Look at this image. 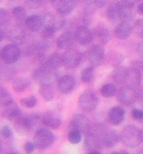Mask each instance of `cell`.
Segmentation results:
<instances>
[{"label": "cell", "mask_w": 143, "mask_h": 154, "mask_svg": "<svg viewBox=\"0 0 143 154\" xmlns=\"http://www.w3.org/2000/svg\"><path fill=\"white\" fill-rule=\"evenodd\" d=\"M136 100L139 101V103L143 107V88L138 91V92H136Z\"/></svg>", "instance_id": "47"}, {"label": "cell", "mask_w": 143, "mask_h": 154, "mask_svg": "<svg viewBox=\"0 0 143 154\" xmlns=\"http://www.w3.org/2000/svg\"><path fill=\"white\" fill-rule=\"evenodd\" d=\"M47 50H48V45L46 44V42H44V41L43 42H35L32 46L29 47L28 55L36 59H41L46 54Z\"/></svg>", "instance_id": "23"}, {"label": "cell", "mask_w": 143, "mask_h": 154, "mask_svg": "<svg viewBox=\"0 0 143 154\" xmlns=\"http://www.w3.org/2000/svg\"><path fill=\"white\" fill-rule=\"evenodd\" d=\"M81 81L85 82V84H88L94 78V68L92 66L90 67H86L84 70L81 71Z\"/></svg>", "instance_id": "35"}, {"label": "cell", "mask_w": 143, "mask_h": 154, "mask_svg": "<svg viewBox=\"0 0 143 154\" xmlns=\"http://www.w3.org/2000/svg\"><path fill=\"white\" fill-rule=\"evenodd\" d=\"M10 21V15L8 11L4 8H0V27L5 26L9 23Z\"/></svg>", "instance_id": "40"}, {"label": "cell", "mask_w": 143, "mask_h": 154, "mask_svg": "<svg viewBox=\"0 0 143 154\" xmlns=\"http://www.w3.org/2000/svg\"><path fill=\"white\" fill-rule=\"evenodd\" d=\"M51 4L60 16L69 15L76 7V2L72 0H52Z\"/></svg>", "instance_id": "12"}, {"label": "cell", "mask_w": 143, "mask_h": 154, "mask_svg": "<svg viewBox=\"0 0 143 154\" xmlns=\"http://www.w3.org/2000/svg\"><path fill=\"white\" fill-rule=\"evenodd\" d=\"M131 67H132L133 69L136 70L138 73H140V75L143 77V60H138V61H135Z\"/></svg>", "instance_id": "44"}, {"label": "cell", "mask_w": 143, "mask_h": 154, "mask_svg": "<svg viewBox=\"0 0 143 154\" xmlns=\"http://www.w3.org/2000/svg\"><path fill=\"white\" fill-rule=\"evenodd\" d=\"M111 154H119V151H114V152H112Z\"/></svg>", "instance_id": "54"}, {"label": "cell", "mask_w": 143, "mask_h": 154, "mask_svg": "<svg viewBox=\"0 0 143 154\" xmlns=\"http://www.w3.org/2000/svg\"><path fill=\"white\" fill-rule=\"evenodd\" d=\"M93 33V39L95 38L96 41L101 45V44H107L111 39V32L110 31L104 26H97V27L94 29V31L92 32Z\"/></svg>", "instance_id": "19"}, {"label": "cell", "mask_w": 143, "mask_h": 154, "mask_svg": "<svg viewBox=\"0 0 143 154\" xmlns=\"http://www.w3.org/2000/svg\"><path fill=\"white\" fill-rule=\"evenodd\" d=\"M12 15L15 19V21L17 22V25L19 26H25V22L28 18L27 10L22 6H17L13 8L12 10Z\"/></svg>", "instance_id": "30"}, {"label": "cell", "mask_w": 143, "mask_h": 154, "mask_svg": "<svg viewBox=\"0 0 143 154\" xmlns=\"http://www.w3.org/2000/svg\"><path fill=\"white\" fill-rule=\"evenodd\" d=\"M87 59L92 67L102 65L105 61V51L102 45L94 44L90 47L87 53Z\"/></svg>", "instance_id": "8"}, {"label": "cell", "mask_w": 143, "mask_h": 154, "mask_svg": "<svg viewBox=\"0 0 143 154\" xmlns=\"http://www.w3.org/2000/svg\"><path fill=\"white\" fill-rule=\"evenodd\" d=\"M3 114L7 119L15 121L21 116V110L19 108L18 104L14 100H11L5 105H3Z\"/></svg>", "instance_id": "22"}, {"label": "cell", "mask_w": 143, "mask_h": 154, "mask_svg": "<svg viewBox=\"0 0 143 154\" xmlns=\"http://www.w3.org/2000/svg\"><path fill=\"white\" fill-rule=\"evenodd\" d=\"M94 3H95V6L96 8H102V7H104L105 5H106V1H101V0H97V1H94Z\"/></svg>", "instance_id": "49"}, {"label": "cell", "mask_w": 143, "mask_h": 154, "mask_svg": "<svg viewBox=\"0 0 143 154\" xmlns=\"http://www.w3.org/2000/svg\"><path fill=\"white\" fill-rule=\"evenodd\" d=\"M0 150H1V146H0Z\"/></svg>", "instance_id": "56"}, {"label": "cell", "mask_w": 143, "mask_h": 154, "mask_svg": "<svg viewBox=\"0 0 143 154\" xmlns=\"http://www.w3.org/2000/svg\"><path fill=\"white\" fill-rule=\"evenodd\" d=\"M126 111L122 106H115L110 109L108 113V121L113 126H120L123 122Z\"/></svg>", "instance_id": "15"}, {"label": "cell", "mask_w": 143, "mask_h": 154, "mask_svg": "<svg viewBox=\"0 0 143 154\" xmlns=\"http://www.w3.org/2000/svg\"><path fill=\"white\" fill-rule=\"evenodd\" d=\"M9 154H18V153H16V152H11V153H9Z\"/></svg>", "instance_id": "55"}, {"label": "cell", "mask_w": 143, "mask_h": 154, "mask_svg": "<svg viewBox=\"0 0 143 154\" xmlns=\"http://www.w3.org/2000/svg\"><path fill=\"white\" fill-rule=\"evenodd\" d=\"M119 141H120L119 134L115 131L108 129V128L104 131V133L101 136V142H102L103 147L112 148L115 145L118 144Z\"/></svg>", "instance_id": "17"}, {"label": "cell", "mask_w": 143, "mask_h": 154, "mask_svg": "<svg viewBox=\"0 0 143 154\" xmlns=\"http://www.w3.org/2000/svg\"><path fill=\"white\" fill-rule=\"evenodd\" d=\"M136 10H137V13L139 15H142L143 16V2H140L136 7Z\"/></svg>", "instance_id": "50"}, {"label": "cell", "mask_w": 143, "mask_h": 154, "mask_svg": "<svg viewBox=\"0 0 143 154\" xmlns=\"http://www.w3.org/2000/svg\"><path fill=\"white\" fill-rule=\"evenodd\" d=\"M11 100H12V98H11L9 91L3 86H0V105L3 106Z\"/></svg>", "instance_id": "38"}, {"label": "cell", "mask_w": 143, "mask_h": 154, "mask_svg": "<svg viewBox=\"0 0 143 154\" xmlns=\"http://www.w3.org/2000/svg\"><path fill=\"white\" fill-rule=\"evenodd\" d=\"M20 103L23 105V106H25L27 108H33L37 103V99H36V97L35 95H31V96L22 98L21 101H20Z\"/></svg>", "instance_id": "37"}, {"label": "cell", "mask_w": 143, "mask_h": 154, "mask_svg": "<svg viewBox=\"0 0 143 154\" xmlns=\"http://www.w3.org/2000/svg\"><path fill=\"white\" fill-rule=\"evenodd\" d=\"M31 85V81L26 77L16 78L12 82V88L16 92H23Z\"/></svg>", "instance_id": "29"}, {"label": "cell", "mask_w": 143, "mask_h": 154, "mask_svg": "<svg viewBox=\"0 0 143 154\" xmlns=\"http://www.w3.org/2000/svg\"><path fill=\"white\" fill-rule=\"evenodd\" d=\"M14 126L18 133H20L22 134L29 133L32 129V125L29 117H25V116L22 115L14 121Z\"/></svg>", "instance_id": "24"}, {"label": "cell", "mask_w": 143, "mask_h": 154, "mask_svg": "<svg viewBox=\"0 0 143 154\" xmlns=\"http://www.w3.org/2000/svg\"><path fill=\"white\" fill-rule=\"evenodd\" d=\"M75 37L76 41L81 44V45H87L91 43L93 40V33L87 26L81 25L77 28L75 32Z\"/></svg>", "instance_id": "9"}, {"label": "cell", "mask_w": 143, "mask_h": 154, "mask_svg": "<svg viewBox=\"0 0 143 154\" xmlns=\"http://www.w3.org/2000/svg\"><path fill=\"white\" fill-rule=\"evenodd\" d=\"M48 67H50L52 70L56 71L59 69L60 67L63 66V60H62V55L57 53V52H54V53H51L48 57L46 58V61L44 62Z\"/></svg>", "instance_id": "28"}, {"label": "cell", "mask_w": 143, "mask_h": 154, "mask_svg": "<svg viewBox=\"0 0 143 154\" xmlns=\"http://www.w3.org/2000/svg\"><path fill=\"white\" fill-rule=\"evenodd\" d=\"M133 32L137 36L143 38V19H139L133 26Z\"/></svg>", "instance_id": "41"}, {"label": "cell", "mask_w": 143, "mask_h": 154, "mask_svg": "<svg viewBox=\"0 0 143 154\" xmlns=\"http://www.w3.org/2000/svg\"><path fill=\"white\" fill-rule=\"evenodd\" d=\"M82 59V54L80 50L72 48V49L66 50L62 55L63 66L67 69H75L80 65Z\"/></svg>", "instance_id": "6"}, {"label": "cell", "mask_w": 143, "mask_h": 154, "mask_svg": "<svg viewBox=\"0 0 143 154\" xmlns=\"http://www.w3.org/2000/svg\"><path fill=\"white\" fill-rule=\"evenodd\" d=\"M76 37L75 33L72 32H66L62 33L57 39V46L60 49L69 50L74 48V45L76 44Z\"/></svg>", "instance_id": "16"}, {"label": "cell", "mask_w": 143, "mask_h": 154, "mask_svg": "<svg viewBox=\"0 0 143 154\" xmlns=\"http://www.w3.org/2000/svg\"><path fill=\"white\" fill-rule=\"evenodd\" d=\"M88 154H102L100 151H92V152H88Z\"/></svg>", "instance_id": "52"}, {"label": "cell", "mask_w": 143, "mask_h": 154, "mask_svg": "<svg viewBox=\"0 0 143 154\" xmlns=\"http://www.w3.org/2000/svg\"><path fill=\"white\" fill-rule=\"evenodd\" d=\"M119 154H130V153L127 152V151H120Z\"/></svg>", "instance_id": "53"}, {"label": "cell", "mask_w": 143, "mask_h": 154, "mask_svg": "<svg viewBox=\"0 0 143 154\" xmlns=\"http://www.w3.org/2000/svg\"><path fill=\"white\" fill-rule=\"evenodd\" d=\"M0 73H1V76L5 79V80H10V79H12L15 75V70L13 68H11V67H2L0 66Z\"/></svg>", "instance_id": "39"}, {"label": "cell", "mask_w": 143, "mask_h": 154, "mask_svg": "<svg viewBox=\"0 0 143 154\" xmlns=\"http://www.w3.org/2000/svg\"><path fill=\"white\" fill-rule=\"evenodd\" d=\"M120 140L123 145L130 148H135L143 141V133L140 129L133 125H127L123 129L120 134Z\"/></svg>", "instance_id": "1"}, {"label": "cell", "mask_w": 143, "mask_h": 154, "mask_svg": "<svg viewBox=\"0 0 143 154\" xmlns=\"http://www.w3.org/2000/svg\"><path fill=\"white\" fill-rule=\"evenodd\" d=\"M68 140L73 144H78L80 143L82 140V134L81 131L77 130H70L69 134H68Z\"/></svg>", "instance_id": "36"}, {"label": "cell", "mask_w": 143, "mask_h": 154, "mask_svg": "<svg viewBox=\"0 0 143 154\" xmlns=\"http://www.w3.org/2000/svg\"><path fill=\"white\" fill-rule=\"evenodd\" d=\"M39 94L42 97L44 101L50 102L54 98V89L52 88V85H42L39 86Z\"/></svg>", "instance_id": "32"}, {"label": "cell", "mask_w": 143, "mask_h": 154, "mask_svg": "<svg viewBox=\"0 0 143 154\" xmlns=\"http://www.w3.org/2000/svg\"><path fill=\"white\" fill-rule=\"evenodd\" d=\"M120 8V13H121V20L122 21H129L133 17L134 12V4L131 1H119L117 2Z\"/></svg>", "instance_id": "20"}, {"label": "cell", "mask_w": 143, "mask_h": 154, "mask_svg": "<svg viewBox=\"0 0 143 154\" xmlns=\"http://www.w3.org/2000/svg\"><path fill=\"white\" fill-rule=\"evenodd\" d=\"M26 4L31 9H37L43 5V1H38V0H35V1H33L32 0V1H27Z\"/></svg>", "instance_id": "43"}, {"label": "cell", "mask_w": 143, "mask_h": 154, "mask_svg": "<svg viewBox=\"0 0 143 154\" xmlns=\"http://www.w3.org/2000/svg\"><path fill=\"white\" fill-rule=\"evenodd\" d=\"M129 75V68L126 66H118L116 67L112 73V78L118 85H125Z\"/></svg>", "instance_id": "26"}, {"label": "cell", "mask_w": 143, "mask_h": 154, "mask_svg": "<svg viewBox=\"0 0 143 154\" xmlns=\"http://www.w3.org/2000/svg\"><path fill=\"white\" fill-rule=\"evenodd\" d=\"M125 60V56L123 53L116 50H111L109 51L107 54H105V61H106L110 66L113 67H118L121 66V64Z\"/></svg>", "instance_id": "27"}, {"label": "cell", "mask_w": 143, "mask_h": 154, "mask_svg": "<svg viewBox=\"0 0 143 154\" xmlns=\"http://www.w3.org/2000/svg\"><path fill=\"white\" fill-rule=\"evenodd\" d=\"M43 18L38 16V15H31L28 16L27 20L25 22V26L29 31L32 32H40L41 29L43 27Z\"/></svg>", "instance_id": "21"}, {"label": "cell", "mask_w": 143, "mask_h": 154, "mask_svg": "<svg viewBox=\"0 0 143 154\" xmlns=\"http://www.w3.org/2000/svg\"><path fill=\"white\" fill-rule=\"evenodd\" d=\"M142 76L140 73H138L136 70L130 67L129 69V75H127V79L126 82V85L129 86V88L136 89L141 84Z\"/></svg>", "instance_id": "25"}, {"label": "cell", "mask_w": 143, "mask_h": 154, "mask_svg": "<svg viewBox=\"0 0 143 154\" xmlns=\"http://www.w3.org/2000/svg\"><path fill=\"white\" fill-rule=\"evenodd\" d=\"M76 86V79L71 75H66V76L61 77L57 82L58 91L63 93V94H69L74 91Z\"/></svg>", "instance_id": "13"}, {"label": "cell", "mask_w": 143, "mask_h": 154, "mask_svg": "<svg viewBox=\"0 0 143 154\" xmlns=\"http://www.w3.org/2000/svg\"><path fill=\"white\" fill-rule=\"evenodd\" d=\"M42 124L45 125L49 129H58L62 125V119L61 116L59 115L58 112L56 111H47L42 116Z\"/></svg>", "instance_id": "14"}, {"label": "cell", "mask_w": 143, "mask_h": 154, "mask_svg": "<svg viewBox=\"0 0 143 154\" xmlns=\"http://www.w3.org/2000/svg\"><path fill=\"white\" fill-rule=\"evenodd\" d=\"M4 35H4V32H3L1 29H0V42H1L3 39H4Z\"/></svg>", "instance_id": "51"}, {"label": "cell", "mask_w": 143, "mask_h": 154, "mask_svg": "<svg viewBox=\"0 0 143 154\" xmlns=\"http://www.w3.org/2000/svg\"><path fill=\"white\" fill-rule=\"evenodd\" d=\"M101 95L106 97V98H110V97H113L116 93H117V88L114 84H105L102 85V88L100 89Z\"/></svg>", "instance_id": "34"}, {"label": "cell", "mask_w": 143, "mask_h": 154, "mask_svg": "<svg viewBox=\"0 0 143 154\" xmlns=\"http://www.w3.org/2000/svg\"><path fill=\"white\" fill-rule=\"evenodd\" d=\"M118 101L123 106H130L136 101V91L135 89L127 85H123L117 93Z\"/></svg>", "instance_id": "7"}, {"label": "cell", "mask_w": 143, "mask_h": 154, "mask_svg": "<svg viewBox=\"0 0 143 154\" xmlns=\"http://www.w3.org/2000/svg\"><path fill=\"white\" fill-rule=\"evenodd\" d=\"M55 136L50 130L46 129V128H39L35 134L33 143L35 145V148H38L39 150H45L53 144Z\"/></svg>", "instance_id": "3"}, {"label": "cell", "mask_w": 143, "mask_h": 154, "mask_svg": "<svg viewBox=\"0 0 143 154\" xmlns=\"http://www.w3.org/2000/svg\"><path fill=\"white\" fill-rule=\"evenodd\" d=\"M106 18L111 22H116L121 20V13H120V8L118 3H113L108 7L106 11Z\"/></svg>", "instance_id": "31"}, {"label": "cell", "mask_w": 143, "mask_h": 154, "mask_svg": "<svg viewBox=\"0 0 143 154\" xmlns=\"http://www.w3.org/2000/svg\"><path fill=\"white\" fill-rule=\"evenodd\" d=\"M22 55V51L20 47L15 44H7L0 50V59L4 62L6 65L16 63L20 59Z\"/></svg>", "instance_id": "4"}, {"label": "cell", "mask_w": 143, "mask_h": 154, "mask_svg": "<svg viewBox=\"0 0 143 154\" xmlns=\"http://www.w3.org/2000/svg\"><path fill=\"white\" fill-rule=\"evenodd\" d=\"M56 32H57V31H56L53 26L48 25V24H45V25H43L42 29H41L40 35H41V37H42V38L45 41H47V40L53 38L54 35H55V33H56Z\"/></svg>", "instance_id": "33"}, {"label": "cell", "mask_w": 143, "mask_h": 154, "mask_svg": "<svg viewBox=\"0 0 143 154\" xmlns=\"http://www.w3.org/2000/svg\"><path fill=\"white\" fill-rule=\"evenodd\" d=\"M7 38L12 42V44L19 46V44H23L25 42L26 38H27V33H26V31L23 28V26L17 25L8 31Z\"/></svg>", "instance_id": "11"}, {"label": "cell", "mask_w": 143, "mask_h": 154, "mask_svg": "<svg viewBox=\"0 0 143 154\" xmlns=\"http://www.w3.org/2000/svg\"><path fill=\"white\" fill-rule=\"evenodd\" d=\"M32 79L40 85H51L57 79V74H56V71L52 70L50 67H48L46 64L43 63L33 71Z\"/></svg>", "instance_id": "2"}, {"label": "cell", "mask_w": 143, "mask_h": 154, "mask_svg": "<svg viewBox=\"0 0 143 154\" xmlns=\"http://www.w3.org/2000/svg\"><path fill=\"white\" fill-rule=\"evenodd\" d=\"M78 104L82 111L89 113L96 109L98 105V97L92 91H85L78 98Z\"/></svg>", "instance_id": "5"}, {"label": "cell", "mask_w": 143, "mask_h": 154, "mask_svg": "<svg viewBox=\"0 0 143 154\" xmlns=\"http://www.w3.org/2000/svg\"><path fill=\"white\" fill-rule=\"evenodd\" d=\"M136 49H137V53L139 54V56H140V57L143 59V41H141V42L138 43Z\"/></svg>", "instance_id": "48"}, {"label": "cell", "mask_w": 143, "mask_h": 154, "mask_svg": "<svg viewBox=\"0 0 143 154\" xmlns=\"http://www.w3.org/2000/svg\"><path fill=\"white\" fill-rule=\"evenodd\" d=\"M35 145L33 142H32V141L26 142V144H25V151H26V153L31 154V153H32L33 151H35Z\"/></svg>", "instance_id": "46"}, {"label": "cell", "mask_w": 143, "mask_h": 154, "mask_svg": "<svg viewBox=\"0 0 143 154\" xmlns=\"http://www.w3.org/2000/svg\"><path fill=\"white\" fill-rule=\"evenodd\" d=\"M131 117L133 120L138 122H142L143 121V108H134L131 111Z\"/></svg>", "instance_id": "42"}, {"label": "cell", "mask_w": 143, "mask_h": 154, "mask_svg": "<svg viewBox=\"0 0 143 154\" xmlns=\"http://www.w3.org/2000/svg\"><path fill=\"white\" fill-rule=\"evenodd\" d=\"M133 32V27L129 21H122L116 27L114 31V35L119 39H126Z\"/></svg>", "instance_id": "18"}, {"label": "cell", "mask_w": 143, "mask_h": 154, "mask_svg": "<svg viewBox=\"0 0 143 154\" xmlns=\"http://www.w3.org/2000/svg\"><path fill=\"white\" fill-rule=\"evenodd\" d=\"M0 133H1V134L5 138H10L11 137L13 136V131H12V130L10 129V127H8V126L3 127L2 129H1V131H0Z\"/></svg>", "instance_id": "45"}, {"label": "cell", "mask_w": 143, "mask_h": 154, "mask_svg": "<svg viewBox=\"0 0 143 154\" xmlns=\"http://www.w3.org/2000/svg\"><path fill=\"white\" fill-rule=\"evenodd\" d=\"M71 129L77 130L81 134H86L90 129V121L89 119L84 114L75 115L71 121Z\"/></svg>", "instance_id": "10"}]
</instances>
